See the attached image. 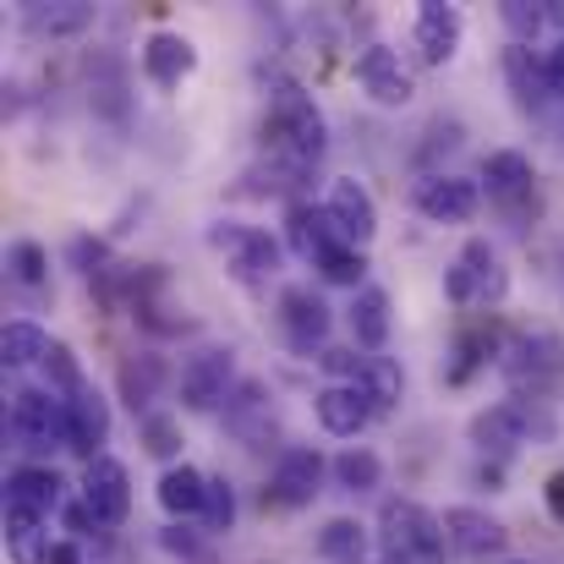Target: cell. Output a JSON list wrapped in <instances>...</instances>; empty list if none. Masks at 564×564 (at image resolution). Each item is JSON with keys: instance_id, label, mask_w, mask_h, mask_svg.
<instances>
[{"instance_id": "6da1fadb", "label": "cell", "mask_w": 564, "mask_h": 564, "mask_svg": "<svg viewBox=\"0 0 564 564\" xmlns=\"http://www.w3.org/2000/svg\"><path fill=\"white\" fill-rule=\"evenodd\" d=\"M444 521L416 499H389L378 516V560L383 564H444Z\"/></svg>"}, {"instance_id": "e0dca14e", "label": "cell", "mask_w": 564, "mask_h": 564, "mask_svg": "<svg viewBox=\"0 0 564 564\" xmlns=\"http://www.w3.org/2000/svg\"><path fill=\"white\" fill-rule=\"evenodd\" d=\"M438 521H444V538H449V549H455V554H466V560L499 554V549L510 543L505 521H494L488 510H471V505H449Z\"/></svg>"}, {"instance_id": "5b68a950", "label": "cell", "mask_w": 564, "mask_h": 564, "mask_svg": "<svg viewBox=\"0 0 564 564\" xmlns=\"http://www.w3.org/2000/svg\"><path fill=\"white\" fill-rule=\"evenodd\" d=\"M505 291H510V274H505L494 241L471 236V241L455 252L449 274H444V296H449L455 307H494V302H505Z\"/></svg>"}, {"instance_id": "7a4b0ae2", "label": "cell", "mask_w": 564, "mask_h": 564, "mask_svg": "<svg viewBox=\"0 0 564 564\" xmlns=\"http://www.w3.org/2000/svg\"><path fill=\"white\" fill-rule=\"evenodd\" d=\"M263 132H274V143L296 165H307V160L324 154V110L313 105V94L302 83H274V94H269V127Z\"/></svg>"}, {"instance_id": "8992f818", "label": "cell", "mask_w": 564, "mask_h": 564, "mask_svg": "<svg viewBox=\"0 0 564 564\" xmlns=\"http://www.w3.org/2000/svg\"><path fill=\"white\" fill-rule=\"evenodd\" d=\"M6 427L28 449H72V411L55 389H11Z\"/></svg>"}, {"instance_id": "484cf974", "label": "cell", "mask_w": 564, "mask_h": 564, "mask_svg": "<svg viewBox=\"0 0 564 564\" xmlns=\"http://www.w3.org/2000/svg\"><path fill=\"white\" fill-rule=\"evenodd\" d=\"M50 346H55V340H50L33 318H11V324L0 329V368H11V373H17V368H33V362L50 357Z\"/></svg>"}, {"instance_id": "b9f144b4", "label": "cell", "mask_w": 564, "mask_h": 564, "mask_svg": "<svg viewBox=\"0 0 564 564\" xmlns=\"http://www.w3.org/2000/svg\"><path fill=\"white\" fill-rule=\"evenodd\" d=\"M50 564H83V549H77V538L55 543V549H50Z\"/></svg>"}, {"instance_id": "ba28073f", "label": "cell", "mask_w": 564, "mask_h": 564, "mask_svg": "<svg viewBox=\"0 0 564 564\" xmlns=\"http://www.w3.org/2000/svg\"><path fill=\"white\" fill-rule=\"evenodd\" d=\"M230 378H236L230 346H203V351H192L187 362H182V378H176L182 405H187V411H214V405L230 394Z\"/></svg>"}, {"instance_id": "d6986e66", "label": "cell", "mask_w": 564, "mask_h": 564, "mask_svg": "<svg viewBox=\"0 0 564 564\" xmlns=\"http://www.w3.org/2000/svg\"><path fill=\"white\" fill-rule=\"evenodd\" d=\"M324 455L318 449H307V444H296V449H285L280 455V466H274V499L285 505V510H302V505H313L318 499V488H324Z\"/></svg>"}, {"instance_id": "cb8c5ba5", "label": "cell", "mask_w": 564, "mask_h": 564, "mask_svg": "<svg viewBox=\"0 0 564 564\" xmlns=\"http://www.w3.org/2000/svg\"><path fill=\"white\" fill-rule=\"evenodd\" d=\"M505 77H510L521 110H543V99H549V72H543V61L532 55V44H510V50H505Z\"/></svg>"}, {"instance_id": "9c48e42d", "label": "cell", "mask_w": 564, "mask_h": 564, "mask_svg": "<svg viewBox=\"0 0 564 564\" xmlns=\"http://www.w3.org/2000/svg\"><path fill=\"white\" fill-rule=\"evenodd\" d=\"M77 499L94 510L99 527H121L127 510H132V477H127V466H121L116 455L88 460V466H83V494H77Z\"/></svg>"}, {"instance_id": "44dd1931", "label": "cell", "mask_w": 564, "mask_h": 564, "mask_svg": "<svg viewBox=\"0 0 564 564\" xmlns=\"http://www.w3.org/2000/svg\"><path fill=\"white\" fill-rule=\"evenodd\" d=\"M521 438H527V405L521 400H499V405L471 416V444L488 449V455H510Z\"/></svg>"}, {"instance_id": "ab89813d", "label": "cell", "mask_w": 564, "mask_h": 564, "mask_svg": "<svg viewBox=\"0 0 564 564\" xmlns=\"http://www.w3.org/2000/svg\"><path fill=\"white\" fill-rule=\"evenodd\" d=\"M61 521H66V532H72V538H88V527H99V521H94V510H88L83 499H72V505L61 510Z\"/></svg>"}, {"instance_id": "4fadbf2b", "label": "cell", "mask_w": 564, "mask_h": 564, "mask_svg": "<svg viewBox=\"0 0 564 564\" xmlns=\"http://www.w3.org/2000/svg\"><path fill=\"white\" fill-rule=\"evenodd\" d=\"M460 33H466V17H460L449 0H422V6H416L411 39H416V55H422L427 66H444V61H455V50H460Z\"/></svg>"}, {"instance_id": "d4e9b609", "label": "cell", "mask_w": 564, "mask_h": 564, "mask_svg": "<svg viewBox=\"0 0 564 564\" xmlns=\"http://www.w3.org/2000/svg\"><path fill=\"white\" fill-rule=\"evenodd\" d=\"M346 318H351V340H357V346L383 351V340H389V296H383L378 285H362V291L351 296Z\"/></svg>"}, {"instance_id": "9a60e30c", "label": "cell", "mask_w": 564, "mask_h": 564, "mask_svg": "<svg viewBox=\"0 0 564 564\" xmlns=\"http://www.w3.org/2000/svg\"><path fill=\"white\" fill-rule=\"evenodd\" d=\"M280 329H285V340L296 351L324 346V335H329V302L313 285H285L280 291Z\"/></svg>"}, {"instance_id": "60d3db41", "label": "cell", "mask_w": 564, "mask_h": 564, "mask_svg": "<svg viewBox=\"0 0 564 564\" xmlns=\"http://www.w3.org/2000/svg\"><path fill=\"white\" fill-rule=\"evenodd\" d=\"M543 72H549V94L564 99V39H554V50L543 55Z\"/></svg>"}, {"instance_id": "f6af8a7d", "label": "cell", "mask_w": 564, "mask_h": 564, "mask_svg": "<svg viewBox=\"0 0 564 564\" xmlns=\"http://www.w3.org/2000/svg\"><path fill=\"white\" fill-rule=\"evenodd\" d=\"M510 564H532V560H510Z\"/></svg>"}, {"instance_id": "f35d334b", "label": "cell", "mask_w": 564, "mask_h": 564, "mask_svg": "<svg viewBox=\"0 0 564 564\" xmlns=\"http://www.w3.org/2000/svg\"><path fill=\"white\" fill-rule=\"evenodd\" d=\"M143 438H149L154 455H165V460L176 455V422L171 416H143Z\"/></svg>"}, {"instance_id": "d6a6232c", "label": "cell", "mask_w": 564, "mask_h": 564, "mask_svg": "<svg viewBox=\"0 0 564 564\" xmlns=\"http://www.w3.org/2000/svg\"><path fill=\"white\" fill-rule=\"evenodd\" d=\"M11 280L17 285H44L50 280V258H44L39 241H17L11 247Z\"/></svg>"}, {"instance_id": "74e56055", "label": "cell", "mask_w": 564, "mask_h": 564, "mask_svg": "<svg viewBox=\"0 0 564 564\" xmlns=\"http://www.w3.org/2000/svg\"><path fill=\"white\" fill-rule=\"evenodd\" d=\"M50 532H17V538H6V554L11 564H50Z\"/></svg>"}, {"instance_id": "f1b7e54d", "label": "cell", "mask_w": 564, "mask_h": 564, "mask_svg": "<svg viewBox=\"0 0 564 564\" xmlns=\"http://www.w3.org/2000/svg\"><path fill=\"white\" fill-rule=\"evenodd\" d=\"M362 394L373 400V411H394L400 400H405V373H400V362L394 357H368V368H362Z\"/></svg>"}, {"instance_id": "30bf717a", "label": "cell", "mask_w": 564, "mask_h": 564, "mask_svg": "<svg viewBox=\"0 0 564 564\" xmlns=\"http://www.w3.org/2000/svg\"><path fill=\"white\" fill-rule=\"evenodd\" d=\"M357 83H362V94L383 105V110H400V105H411V94H416V77H411V66L400 61V50H389V44H368L362 55H357Z\"/></svg>"}, {"instance_id": "7bdbcfd3", "label": "cell", "mask_w": 564, "mask_h": 564, "mask_svg": "<svg viewBox=\"0 0 564 564\" xmlns=\"http://www.w3.org/2000/svg\"><path fill=\"white\" fill-rule=\"evenodd\" d=\"M549 510L564 521V471H554V477H549Z\"/></svg>"}, {"instance_id": "4316f807", "label": "cell", "mask_w": 564, "mask_h": 564, "mask_svg": "<svg viewBox=\"0 0 564 564\" xmlns=\"http://www.w3.org/2000/svg\"><path fill=\"white\" fill-rule=\"evenodd\" d=\"M318 554L329 564H362L368 560V527L351 521V516H335V521L318 532Z\"/></svg>"}, {"instance_id": "277c9868", "label": "cell", "mask_w": 564, "mask_h": 564, "mask_svg": "<svg viewBox=\"0 0 564 564\" xmlns=\"http://www.w3.org/2000/svg\"><path fill=\"white\" fill-rule=\"evenodd\" d=\"M61 488H66L61 471H50V466H17V471L6 477V538H17V532H44L50 516L66 510V494H61Z\"/></svg>"}, {"instance_id": "603a6c76", "label": "cell", "mask_w": 564, "mask_h": 564, "mask_svg": "<svg viewBox=\"0 0 564 564\" xmlns=\"http://www.w3.org/2000/svg\"><path fill=\"white\" fill-rule=\"evenodd\" d=\"M160 510L165 516H176V521H187V516H203V499H208V477L187 466V460H176V466H165L160 471Z\"/></svg>"}, {"instance_id": "83f0119b", "label": "cell", "mask_w": 564, "mask_h": 564, "mask_svg": "<svg viewBox=\"0 0 564 564\" xmlns=\"http://www.w3.org/2000/svg\"><path fill=\"white\" fill-rule=\"evenodd\" d=\"M160 383H165V362H160L154 351L121 362V400H127L132 411H149V400L160 394Z\"/></svg>"}, {"instance_id": "f546056e", "label": "cell", "mask_w": 564, "mask_h": 564, "mask_svg": "<svg viewBox=\"0 0 564 564\" xmlns=\"http://www.w3.org/2000/svg\"><path fill=\"white\" fill-rule=\"evenodd\" d=\"M335 482L346 488V494H373L378 477H383V460H378L373 449H362V444H351V449H340L335 455Z\"/></svg>"}, {"instance_id": "52a82bcc", "label": "cell", "mask_w": 564, "mask_h": 564, "mask_svg": "<svg viewBox=\"0 0 564 564\" xmlns=\"http://www.w3.org/2000/svg\"><path fill=\"white\" fill-rule=\"evenodd\" d=\"M499 373L510 378V389H549V383H560L564 378V340L554 329H532V335H521L505 357H499Z\"/></svg>"}, {"instance_id": "5bb4252c", "label": "cell", "mask_w": 564, "mask_h": 564, "mask_svg": "<svg viewBox=\"0 0 564 564\" xmlns=\"http://www.w3.org/2000/svg\"><path fill=\"white\" fill-rule=\"evenodd\" d=\"M143 77L154 83V88H182L192 72H197V44H192L187 33H176V28H160V33H149L143 39Z\"/></svg>"}, {"instance_id": "4dcf8cb0", "label": "cell", "mask_w": 564, "mask_h": 564, "mask_svg": "<svg viewBox=\"0 0 564 564\" xmlns=\"http://www.w3.org/2000/svg\"><path fill=\"white\" fill-rule=\"evenodd\" d=\"M494 351H499V335H494V329H471V335H460V340H455V368H449V383H466L471 368H482Z\"/></svg>"}, {"instance_id": "ac0fdd59", "label": "cell", "mask_w": 564, "mask_h": 564, "mask_svg": "<svg viewBox=\"0 0 564 564\" xmlns=\"http://www.w3.org/2000/svg\"><path fill=\"white\" fill-rule=\"evenodd\" d=\"M313 411H318V427L335 433V438H357L368 422H373V400L362 394V383H324L313 394Z\"/></svg>"}, {"instance_id": "ffe728a7", "label": "cell", "mask_w": 564, "mask_h": 564, "mask_svg": "<svg viewBox=\"0 0 564 564\" xmlns=\"http://www.w3.org/2000/svg\"><path fill=\"white\" fill-rule=\"evenodd\" d=\"M66 411H72V449L83 455V466H88V460H99V455H105L99 444L110 438V400L88 383L83 394H72V400H66Z\"/></svg>"}, {"instance_id": "7c38bea8", "label": "cell", "mask_w": 564, "mask_h": 564, "mask_svg": "<svg viewBox=\"0 0 564 564\" xmlns=\"http://www.w3.org/2000/svg\"><path fill=\"white\" fill-rule=\"evenodd\" d=\"M285 247L302 258V263H313V269H324L340 247H351L340 230H335V219L324 214V208H313V203H291V214H285Z\"/></svg>"}, {"instance_id": "1f68e13d", "label": "cell", "mask_w": 564, "mask_h": 564, "mask_svg": "<svg viewBox=\"0 0 564 564\" xmlns=\"http://www.w3.org/2000/svg\"><path fill=\"white\" fill-rule=\"evenodd\" d=\"M44 373H50V389H55L61 400H72V394H83V389H88V378H83L77 357H72L66 346H50V357H44Z\"/></svg>"}, {"instance_id": "2e32d148", "label": "cell", "mask_w": 564, "mask_h": 564, "mask_svg": "<svg viewBox=\"0 0 564 564\" xmlns=\"http://www.w3.org/2000/svg\"><path fill=\"white\" fill-rule=\"evenodd\" d=\"M324 214L335 219V230H340L351 247H368V241L378 236V203H373V192L362 187V182H351V176L329 182V203H324Z\"/></svg>"}, {"instance_id": "8fae6325", "label": "cell", "mask_w": 564, "mask_h": 564, "mask_svg": "<svg viewBox=\"0 0 564 564\" xmlns=\"http://www.w3.org/2000/svg\"><path fill=\"white\" fill-rule=\"evenodd\" d=\"M411 197H416V214H422V219H433V225H460V219H471V214H477L482 187H477L471 176L433 171V176H422V182H416Z\"/></svg>"}, {"instance_id": "ee69618b", "label": "cell", "mask_w": 564, "mask_h": 564, "mask_svg": "<svg viewBox=\"0 0 564 564\" xmlns=\"http://www.w3.org/2000/svg\"><path fill=\"white\" fill-rule=\"evenodd\" d=\"M549 28H560V39H564V0H549Z\"/></svg>"}, {"instance_id": "7402d4cb", "label": "cell", "mask_w": 564, "mask_h": 564, "mask_svg": "<svg viewBox=\"0 0 564 564\" xmlns=\"http://www.w3.org/2000/svg\"><path fill=\"white\" fill-rule=\"evenodd\" d=\"M494 203H516V197H532V160L521 154V149H494L488 160H482V176H477Z\"/></svg>"}, {"instance_id": "836d02e7", "label": "cell", "mask_w": 564, "mask_h": 564, "mask_svg": "<svg viewBox=\"0 0 564 564\" xmlns=\"http://www.w3.org/2000/svg\"><path fill=\"white\" fill-rule=\"evenodd\" d=\"M318 274H324L329 285H351V291H362V280H368V258H362V247H340Z\"/></svg>"}, {"instance_id": "d590c367", "label": "cell", "mask_w": 564, "mask_h": 564, "mask_svg": "<svg viewBox=\"0 0 564 564\" xmlns=\"http://www.w3.org/2000/svg\"><path fill=\"white\" fill-rule=\"evenodd\" d=\"M505 28L516 33V44L538 39L549 28V6H527V0H505Z\"/></svg>"}, {"instance_id": "3957f363", "label": "cell", "mask_w": 564, "mask_h": 564, "mask_svg": "<svg viewBox=\"0 0 564 564\" xmlns=\"http://www.w3.org/2000/svg\"><path fill=\"white\" fill-rule=\"evenodd\" d=\"M208 247H214V252H225L230 280H236V285H247V291H258V285H269V280L280 274V241H274L269 230H258V225L219 219V225L208 230Z\"/></svg>"}, {"instance_id": "e575fe53", "label": "cell", "mask_w": 564, "mask_h": 564, "mask_svg": "<svg viewBox=\"0 0 564 564\" xmlns=\"http://www.w3.org/2000/svg\"><path fill=\"white\" fill-rule=\"evenodd\" d=\"M203 521H208V532H230V521H236V488H230L225 477H208Z\"/></svg>"}, {"instance_id": "8d00e7d4", "label": "cell", "mask_w": 564, "mask_h": 564, "mask_svg": "<svg viewBox=\"0 0 564 564\" xmlns=\"http://www.w3.org/2000/svg\"><path fill=\"white\" fill-rule=\"evenodd\" d=\"M318 362H324V373L335 378V383H357L362 368H368V357H357V346H329Z\"/></svg>"}]
</instances>
